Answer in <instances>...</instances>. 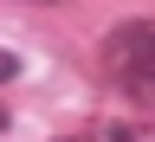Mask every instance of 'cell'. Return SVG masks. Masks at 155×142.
<instances>
[{
  "label": "cell",
  "mask_w": 155,
  "mask_h": 142,
  "mask_svg": "<svg viewBox=\"0 0 155 142\" xmlns=\"http://www.w3.org/2000/svg\"><path fill=\"white\" fill-rule=\"evenodd\" d=\"M104 71L110 84H123L129 97L155 104V19H123L104 39Z\"/></svg>",
  "instance_id": "cell-1"
},
{
  "label": "cell",
  "mask_w": 155,
  "mask_h": 142,
  "mask_svg": "<svg viewBox=\"0 0 155 142\" xmlns=\"http://www.w3.org/2000/svg\"><path fill=\"white\" fill-rule=\"evenodd\" d=\"M13 78H19V58H13V52H0V84H13Z\"/></svg>",
  "instance_id": "cell-2"
},
{
  "label": "cell",
  "mask_w": 155,
  "mask_h": 142,
  "mask_svg": "<svg viewBox=\"0 0 155 142\" xmlns=\"http://www.w3.org/2000/svg\"><path fill=\"white\" fill-rule=\"evenodd\" d=\"M19 7H65V0H19Z\"/></svg>",
  "instance_id": "cell-3"
},
{
  "label": "cell",
  "mask_w": 155,
  "mask_h": 142,
  "mask_svg": "<svg viewBox=\"0 0 155 142\" xmlns=\"http://www.w3.org/2000/svg\"><path fill=\"white\" fill-rule=\"evenodd\" d=\"M0 129H7V110H0Z\"/></svg>",
  "instance_id": "cell-4"
}]
</instances>
